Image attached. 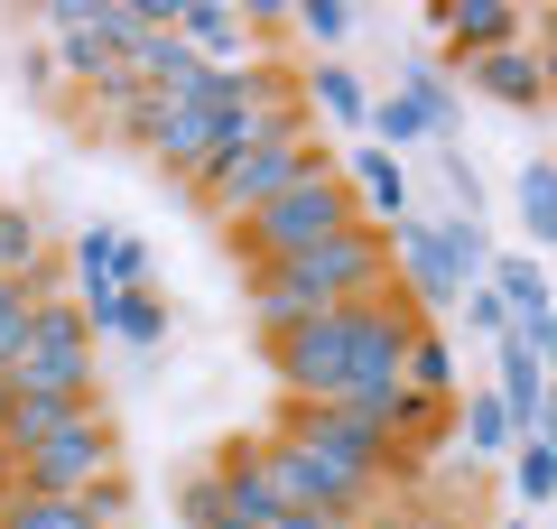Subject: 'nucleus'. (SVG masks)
I'll use <instances>...</instances> for the list:
<instances>
[{
  "label": "nucleus",
  "instance_id": "7",
  "mask_svg": "<svg viewBox=\"0 0 557 529\" xmlns=\"http://www.w3.org/2000/svg\"><path fill=\"white\" fill-rule=\"evenodd\" d=\"M391 270H399L391 288L409 297L428 325L465 297V270H456V251H446V223H399V233H391Z\"/></svg>",
  "mask_w": 557,
  "mask_h": 529
},
{
  "label": "nucleus",
  "instance_id": "13",
  "mask_svg": "<svg viewBox=\"0 0 557 529\" xmlns=\"http://www.w3.org/2000/svg\"><path fill=\"white\" fill-rule=\"evenodd\" d=\"M502 418H511V436H539L548 428V372H539L530 362V344H520V334H502Z\"/></svg>",
  "mask_w": 557,
  "mask_h": 529
},
{
  "label": "nucleus",
  "instance_id": "18",
  "mask_svg": "<svg viewBox=\"0 0 557 529\" xmlns=\"http://www.w3.org/2000/svg\"><path fill=\"white\" fill-rule=\"evenodd\" d=\"M28 353H94V316L75 297H38V325H28Z\"/></svg>",
  "mask_w": 557,
  "mask_h": 529
},
{
  "label": "nucleus",
  "instance_id": "11",
  "mask_svg": "<svg viewBox=\"0 0 557 529\" xmlns=\"http://www.w3.org/2000/svg\"><path fill=\"white\" fill-rule=\"evenodd\" d=\"M177 28L186 47H196L205 65H214V75H233V65H251V28H242V10L233 0H177Z\"/></svg>",
  "mask_w": 557,
  "mask_h": 529
},
{
  "label": "nucleus",
  "instance_id": "12",
  "mask_svg": "<svg viewBox=\"0 0 557 529\" xmlns=\"http://www.w3.org/2000/svg\"><path fill=\"white\" fill-rule=\"evenodd\" d=\"M84 409H102V399H65V391H20V399H10V418H0V455L20 465L28 446H47V436H65V428L84 418Z\"/></svg>",
  "mask_w": 557,
  "mask_h": 529
},
{
  "label": "nucleus",
  "instance_id": "19",
  "mask_svg": "<svg viewBox=\"0 0 557 529\" xmlns=\"http://www.w3.org/2000/svg\"><path fill=\"white\" fill-rule=\"evenodd\" d=\"M511 205H520V223H530V242H557V158H530V168L511 176Z\"/></svg>",
  "mask_w": 557,
  "mask_h": 529
},
{
  "label": "nucleus",
  "instance_id": "36",
  "mask_svg": "<svg viewBox=\"0 0 557 529\" xmlns=\"http://www.w3.org/2000/svg\"><path fill=\"white\" fill-rule=\"evenodd\" d=\"M214 529H251V520H233V510H223V520H214Z\"/></svg>",
  "mask_w": 557,
  "mask_h": 529
},
{
  "label": "nucleus",
  "instance_id": "4",
  "mask_svg": "<svg viewBox=\"0 0 557 529\" xmlns=\"http://www.w3.org/2000/svg\"><path fill=\"white\" fill-rule=\"evenodd\" d=\"M278 279H288L307 307H354V297H381V288H391V233H381V223H354V233L317 242L307 260H288Z\"/></svg>",
  "mask_w": 557,
  "mask_h": 529
},
{
  "label": "nucleus",
  "instance_id": "9",
  "mask_svg": "<svg viewBox=\"0 0 557 529\" xmlns=\"http://www.w3.org/2000/svg\"><path fill=\"white\" fill-rule=\"evenodd\" d=\"M428 20L446 28V57H493V47H520L530 38V10H520V0H437V10H428Z\"/></svg>",
  "mask_w": 557,
  "mask_h": 529
},
{
  "label": "nucleus",
  "instance_id": "1",
  "mask_svg": "<svg viewBox=\"0 0 557 529\" xmlns=\"http://www.w3.org/2000/svg\"><path fill=\"white\" fill-rule=\"evenodd\" d=\"M354 223H362V205H354V186H344V168H317V176H298L288 196H270L260 214H242L233 251L251 260V270H288V260H307L317 242L354 233Z\"/></svg>",
  "mask_w": 557,
  "mask_h": 529
},
{
  "label": "nucleus",
  "instance_id": "27",
  "mask_svg": "<svg viewBox=\"0 0 557 529\" xmlns=\"http://www.w3.org/2000/svg\"><path fill=\"white\" fill-rule=\"evenodd\" d=\"M177 510H186V529H214L223 510H233V502H223V473H214V465H196V473L177 483Z\"/></svg>",
  "mask_w": 557,
  "mask_h": 529
},
{
  "label": "nucleus",
  "instance_id": "34",
  "mask_svg": "<svg viewBox=\"0 0 557 529\" xmlns=\"http://www.w3.org/2000/svg\"><path fill=\"white\" fill-rule=\"evenodd\" d=\"M539 84H548V102H557V47H539Z\"/></svg>",
  "mask_w": 557,
  "mask_h": 529
},
{
  "label": "nucleus",
  "instance_id": "2",
  "mask_svg": "<svg viewBox=\"0 0 557 529\" xmlns=\"http://www.w3.org/2000/svg\"><path fill=\"white\" fill-rule=\"evenodd\" d=\"M317 168H335V158L317 149V121H298V131H278V139H251V149H223L214 168H205L196 186H186V196H196L205 214H214L223 233H233L242 214H260L270 196H288V186H298V176H317Z\"/></svg>",
  "mask_w": 557,
  "mask_h": 529
},
{
  "label": "nucleus",
  "instance_id": "10",
  "mask_svg": "<svg viewBox=\"0 0 557 529\" xmlns=\"http://www.w3.org/2000/svg\"><path fill=\"white\" fill-rule=\"evenodd\" d=\"M456 94H483V102H502V112H539V102H548V84H539V47L520 38V47H493V57H465L456 65Z\"/></svg>",
  "mask_w": 557,
  "mask_h": 529
},
{
  "label": "nucleus",
  "instance_id": "21",
  "mask_svg": "<svg viewBox=\"0 0 557 529\" xmlns=\"http://www.w3.org/2000/svg\"><path fill=\"white\" fill-rule=\"evenodd\" d=\"M502 288V307H511V325H530V316H548V270H539V260H493V270H483Z\"/></svg>",
  "mask_w": 557,
  "mask_h": 529
},
{
  "label": "nucleus",
  "instance_id": "5",
  "mask_svg": "<svg viewBox=\"0 0 557 529\" xmlns=\"http://www.w3.org/2000/svg\"><path fill=\"white\" fill-rule=\"evenodd\" d=\"M102 473H121V428H112V409H84L65 436H47V446L20 455V492H65V502H84Z\"/></svg>",
  "mask_w": 557,
  "mask_h": 529
},
{
  "label": "nucleus",
  "instance_id": "26",
  "mask_svg": "<svg viewBox=\"0 0 557 529\" xmlns=\"http://www.w3.org/2000/svg\"><path fill=\"white\" fill-rule=\"evenodd\" d=\"M456 418H465V446H474V455H511V446H520V436H511V418H502V399H493V391H474V399H465Z\"/></svg>",
  "mask_w": 557,
  "mask_h": 529
},
{
  "label": "nucleus",
  "instance_id": "28",
  "mask_svg": "<svg viewBox=\"0 0 557 529\" xmlns=\"http://www.w3.org/2000/svg\"><path fill=\"white\" fill-rule=\"evenodd\" d=\"M84 510H94V529H131V520H139V492H131V473H102V483L84 492Z\"/></svg>",
  "mask_w": 557,
  "mask_h": 529
},
{
  "label": "nucleus",
  "instance_id": "38",
  "mask_svg": "<svg viewBox=\"0 0 557 529\" xmlns=\"http://www.w3.org/2000/svg\"><path fill=\"white\" fill-rule=\"evenodd\" d=\"M511 529H520V520H511Z\"/></svg>",
  "mask_w": 557,
  "mask_h": 529
},
{
  "label": "nucleus",
  "instance_id": "16",
  "mask_svg": "<svg viewBox=\"0 0 557 529\" xmlns=\"http://www.w3.org/2000/svg\"><path fill=\"white\" fill-rule=\"evenodd\" d=\"M399 391H409V399H437V409H456V353H446L437 325H418V344L399 353Z\"/></svg>",
  "mask_w": 557,
  "mask_h": 529
},
{
  "label": "nucleus",
  "instance_id": "31",
  "mask_svg": "<svg viewBox=\"0 0 557 529\" xmlns=\"http://www.w3.org/2000/svg\"><path fill=\"white\" fill-rule=\"evenodd\" d=\"M446 186H456V205H465V223H474V205H483V176L465 168V158H446Z\"/></svg>",
  "mask_w": 557,
  "mask_h": 529
},
{
  "label": "nucleus",
  "instance_id": "8",
  "mask_svg": "<svg viewBox=\"0 0 557 529\" xmlns=\"http://www.w3.org/2000/svg\"><path fill=\"white\" fill-rule=\"evenodd\" d=\"M121 288H149V242L121 233V223H94V233L75 242V307L121 297Z\"/></svg>",
  "mask_w": 557,
  "mask_h": 529
},
{
  "label": "nucleus",
  "instance_id": "32",
  "mask_svg": "<svg viewBox=\"0 0 557 529\" xmlns=\"http://www.w3.org/2000/svg\"><path fill=\"white\" fill-rule=\"evenodd\" d=\"M242 28H260V38H270V28H288V0H251V10H242Z\"/></svg>",
  "mask_w": 557,
  "mask_h": 529
},
{
  "label": "nucleus",
  "instance_id": "29",
  "mask_svg": "<svg viewBox=\"0 0 557 529\" xmlns=\"http://www.w3.org/2000/svg\"><path fill=\"white\" fill-rule=\"evenodd\" d=\"M102 65H112V47H102L94 28H65V38H57V75H75V84H94Z\"/></svg>",
  "mask_w": 557,
  "mask_h": 529
},
{
  "label": "nucleus",
  "instance_id": "24",
  "mask_svg": "<svg viewBox=\"0 0 557 529\" xmlns=\"http://www.w3.org/2000/svg\"><path fill=\"white\" fill-rule=\"evenodd\" d=\"M362 131H372V149H409V139H428V121H418V102L409 94H372V121H362Z\"/></svg>",
  "mask_w": 557,
  "mask_h": 529
},
{
  "label": "nucleus",
  "instance_id": "25",
  "mask_svg": "<svg viewBox=\"0 0 557 529\" xmlns=\"http://www.w3.org/2000/svg\"><path fill=\"white\" fill-rule=\"evenodd\" d=\"M354 0H288V28H298V38H317V47H344L354 38Z\"/></svg>",
  "mask_w": 557,
  "mask_h": 529
},
{
  "label": "nucleus",
  "instance_id": "33",
  "mask_svg": "<svg viewBox=\"0 0 557 529\" xmlns=\"http://www.w3.org/2000/svg\"><path fill=\"white\" fill-rule=\"evenodd\" d=\"M260 529H354V520H317V510H270Z\"/></svg>",
  "mask_w": 557,
  "mask_h": 529
},
{
  "label": "nucleus",
  "instance_id": "17",
  "mask_svg": "<svg viewBox=\"0 0 557 529\" xmlns=\"http://www.w3.org/2000/svg\"><path fill=\"white\" fill-rule=\"evenodd\" d=\"M10 391H65V399H94V353H20Z\"/></svg>",
  "mask_w": 557,
  "mask_h": 529
},
{
  "label": "nucleus",
  "instance_id": "20",
  "mask_svg": "<svg viewBox=\"0 0 557 529\" xmlns=\"http://www.w3.org/2000/svg\"><path fill=\"white\" fill-rule=\"evenodd\" d=\"M399 94L418 102L428 139H446V131H456V112H465V94H456V75H446V65H409V84H399Z\"/></svg>",
  "mask_w": 557,
  "mask_h": 529
},
{
  "label": "nucleus",
  "instance_id": "22",
  "mask_svg": "<svg viewBox=\"0 0 557 529\" xmlns=\"http://www.w3.org/2000/svg\"><path fill=\"white\" fill-rule=\"evenodd\" d=\"M511 492L530 510L557 502V446H548V436H520V446H511Z\"/></svg>",
  "mask_w": 557,
  "mask_h": 529
},
{
  "label": "nucleus",
  "instance_id": "15",
  "mask_svg": "<svg viewBox=\"0 0 557 529\" xmlns=\"http://www.w3.org/2000/svg\"><path fill=\"white\" fill-rule=\"evenodd\" d=\"M298 94H307V112H325V121H344V131H362V121H372V84H362L354 65H344V57H325L317 75L298 84Z\"/></svg>",
  "mask_w": 557,
  "mask_h": 529
},
{
  "label": "nucleus",
  "instance_id": "23",
  "mask_svg": "<svg viewBox=\"0 0 557 529\" xmlns=\"http://www.w3.org/2000/svg\"><path fill=\"white\" fill-rule=\"evenodd\" d=\"M28 325H38V288H28V279H0V372H20Z\"/></svg>",
  "mask_w": 557,
  "mask_h": 529
},
{
  "label": "nucleus",
  "instance_id": "6",
  "mask_svg": "<svg viewBox=\"0 0 557 529\" xmlns=\"http://www.w3.org/2000/svg\"><path fill=\"white\" fill-rule=\"evenodd\" d=\"M278 436H298V446H325L335 465L372 473V483L409 473V465H399V446H391V428H381V418H362V409H317V399H288V409H278Z\"/></svg>",
  "mask_w": 557,
  "mask_h": 529
},
{
  "label": "nucleus",
  "instance_id": "14",
  "mask_svg": "<svg viewBox=\"0 0 557 529\" xmlns=\"http://www.w3.org/2000/svg\"><path fill=\"white\" fill-rule=\"evenodd\" d=\"M94 334H121V344H168V297L159 288H121V297H94Z\"/></svg>",
  "mask_w": 557,
  "mask_h": 529
},
{
  "label": "nucleus",
  "instance_id": "3",
  "mask_svg": "<svg viewBox=\"0 0 557 529\" xmlns=\"http://www.w3.org/2000/svg\"><path fill=\"white\" fill-rule=\"evenodd\" d=\"M260 483H270L278 510H317V520H372V502L391 483H372V473L335 465L325 446H298V436H270L260 446Z\"/></svg>",
  "mask_w": 557,
  "mask_h": 529
},
{
  "label": "nucleus",
  "instance_id": "35",
  "mask_svg": "<svg viewBox=\"0 0 557 529\" xmlns=\"http://www.w3.org/2000/svg\"><path fill=\"white\" fill-rule=\"evenodd\" d=\"M354 529H418V520H381V510H372V520H354Z\"/></svg>",
  "mask_w": 557,
  "mask_h": 529
},
{
  "label": "nucleus",
  "instance_id": "37",
  "mask_svg": "<svg viewBox=\"0 0 557 529\" xmlns=\"http://www.w3.org/2000/svg\"><path fill=\"white\" fill-rule=\"evenodd\" d=\"M0 502H10V492H0Z\"/></svg>",
  "mask_w": 557,
  "mask_h": 529
},
{
  "label": "nucleus",
  "instance_id": "30",
  "mask_svg": "<svg viewBox=\"0 0 557 529\" xmlns=\"http://www.w3.org/2000/svg\"><path fill=\"white\" fill-rule=\"evenodd\" d=\"M456 307H465V325H474V334H493V344L511 334V307H502V288H493V279H474V288H465Z\"/></svg>",
  "mask_w": 557,
  "mask_h": 529
}]
</instances>
